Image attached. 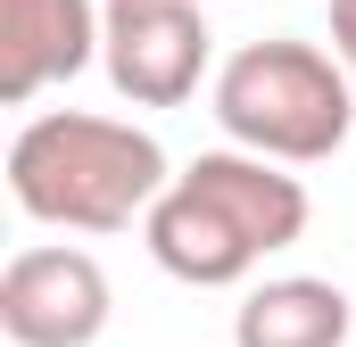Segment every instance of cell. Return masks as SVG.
<instances>
[{
  "label": "cell",
  "mask_w": 356,
  "mask_h": 347,
  "mask_svg": "<svg viewBox=\"0 0 356 347\" xmlns=\"http://www.w3.org/2000/svg\"><path fill=\"white\" fill-rule=\"evenodd\" d=\"M307 182L282 174L273 158H249V149H199L191 166L166 182V198L149 207L141 240L149 257L166 264L191 289H232L249 281L273 248H290L307 232Z\"/></svg>",
  "instance_id": "obj_1"
},
{
  "label": "cell",
  "mask_w": 356,
  "mask_h": 347,
  "mask_svg": "<svg viewBox=\"0 0 356 347\" xmlns=\"http://www.w3.org/2000/svg\"><path fill=\"white\" fill-rule=\"evenodd\" d=\"M166 149L158 133L124 124V116H91V108H50L8 141V198L50 223V232H124L149 223V207L166 198Z\"/></svg>",
  "instance_id": "obj_2"
},
{
  "label": "cell",
  "mask_w": 356,
  "mask_h": 347,
  "mask_svg": "<svg viewBox=\"0 0 356 347\" xmlns=\"http://www.w3.org/2000/svg\"><path fill=\"white\" fill-rule=\"evenodd\" d=\"M207 108L232 149L273 158V166H323L356 124V75L332 50L273 33V42H241L216 67Z\"/></svg>",
  "instance_id": "obj_3"
},
{
  "label": "cell",
  "mask_w": 356,
  "mask_h": 347,
  "mask_svg": "<svg viewBox=\"0 0 356 347\" xmlns=\"http://www.w3.org/2000/svg\"><path fill=\"white\" fill-rule=\"evenodd\" d=\"M216 33L191 0H108V33H99V67L116 99L133 108H182L207 83Z\"/></svg>",
  "instance_id": "obj_4"
},
{
  "label": "cell",
  "mask_w": 356,
  "mask_h": 347,
  "mask_svg": "<svg viewBox=\"0 0 356 347\" xmlns=\"http://www.w3.org/2000/svg\"><path fill=\"white\" fill-rule=\"evenodd\" d=\"M108 273L91 248L42 240L0 264V331L17 347H91L108 331Z\"/></svg>",
  "instance_id": "obj_5"
},
{
  "label": "cell",
  "mask_w": 356,
  "mask_h": 347,
  "mask_svg": "<svg viewBox=\"0 0 356 347\" xmlns=\"http://www.w3.org/2000/svg\"><path fill=\"white\" fill-rule=\"evenodd\" d=\"M108 8L99 0H0V99L25 108L50 83H75L99 58Z\"/></svg>",
  "instance_id": "obj_6"
},
{
  "label": "cell",
  "mask_w": 356,
  "mask_h": 347,
  "mask_svg": "<svg viewBox=\"0 0 356 347\" xmlns=\"http://www.w3.org/2000/svg\"><path fill=\"white\" fill-rule=\"evenodd\" d=\"M348 331H356V306L323 273L257 281L232 314V347H348Z\"/></svg>",
  "instance_id": "obj_7"
},
{
  "label": "cell",
  "mask_w": 356,
  "mask_h": 347,
  "mask_svg": "<svg viewBox=\"0 0 356 347\" xmlns=\"http://www.w3.org/2000/svg\"><path fill=\"white\" fill-rule=\"evenodd\" d=\"M332 58L356 75V0H332Z\"/></svg>",
  "instance_id": "obj_8"
},
{
  "label": "cell",
  "mask_w": 356,
  "mask_h": 347,
  "mask_svg": "<svg viewBox=\"0 0 356 347\" xmlns=\"http://www.w3.org/2000/svg\"><path fill=\"white\" fill-rule=\"evenodd\" d=\"M191 8H207V0H191Z\"/></svg>",
  "instance_id": "obj_9"
}]
</instances>
